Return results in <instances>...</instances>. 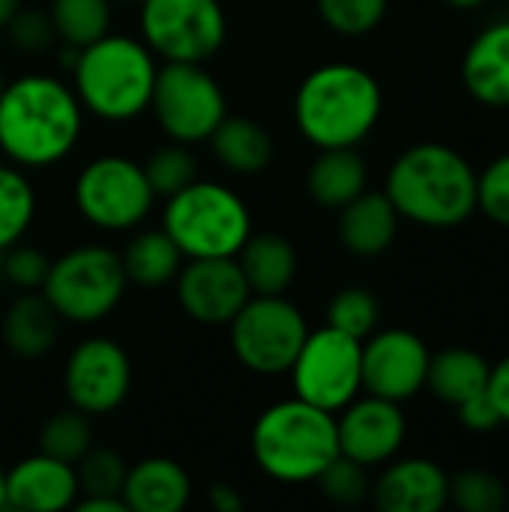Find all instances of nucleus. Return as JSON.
Here are the masks:
<instances>
[{
    "label": "nucleus",
    "instance_id": "09e8293b",
    "mask_svg": "<svg viewBox=\"0 0 509 512\" xmlns=\"http://www.w3.org/2000/svg\"><path fill=\"white\" fill-rule=\"evenodd\" d=\"M126 3H141V0H126Z\"/></svg>",
    "mask_w": 509,
    "mask_h": 512
},
{
    "label": "nucleus",
    "instance_id": "5701e85b",
    "mask_svg": "<svg viewBox=\"0 0 509 512\" xmlns=\"http://www.w3.org/2000/svg\"><path fill=\"white\" fill-rule=\"evenodd\" d=\"M60 333V315L42 297V291H24L9 303L3 315V342L12 354L24 360L45 357Z\"/></svg>",
    "mask_w": 509,
    "mask_h": 512
},
{
    "label": "nucleus",
    "instance_id": "ea45409f",
    "mask_svg": "<svg viewBox=\"0 0 509 512\" xmlns=\"http://www.w3.org/2000/svg\"><path fill=\"white\" fill-rule=\"evenodd\" d=\"M456 411H459V423L465 429H471V432H492V429L504 426L501 417H498V408H495V402L489 396V390L474 396V399H468V402H462V405H456Z\"/></svg>",
    "mask_w": 509,
    "mask_h": 512
},
{
    "label": "nucleus",
    "instance_id": "cd10ccee",
    "mask_svg": "<svg viewBox=\"0 0 509 512\" xmlns=\"http://www.w3.org/2000/svg\"><path fill=\"white\" fill-rule=\"evenodd\" d=\"M48 18L63 45L84 48L111 27V0H51Z\"/></svg>",
    "mask_w": 509,
    "mask_h": 512
},
{
    "label": "nucleus",
    "instance_id": "a18cd8bd",
    "mask_svg": "<svg viewBox=\"0 0 509 512\" xmlns=\"http://www.w3.org/2000/svg\"><path fill=\"white\" fill-rule=\"evenodd\" d=\"M444 3H450L453 9H477V6H483L486 0H444Z\"/></svg>",
    "mask_w": 509,
    "mask_h": 512
},
{
    "label": "nucleus",
    "instance_id": "c9c22d12",
    "mask_svg": "<svg viewBox=\"0 0 509 512\" xmlns=\"http://www.w3.org/2000/svg\"><path fill=\"white\" fill-rule=\"evenodd\" d=\"M390 0H318V12L324 24L342 36H366L372 33L384 15Z\"/></svg>",
    "mask_w": 509,
    "mask_h": 512
},
{
    "label": "nucleus",
    "instance_id": "58836bf2",
    "mask_svg": "<svg viewBox=\"0 0 509 512\" xmlns=\"http://www.w3.org/2000/svg\"><path fill=\"white\" fill-rule=\"evenodd\" d=\"M3 30H9V42H12L18 51H27V54H36V51L51 48V42L57 39L48 12L33 9V6H21V9L9 18V24H6Z\"/></svg>",
    "mask_w": 509,
    "mask_h": 512
},
{
    "label": "nucleus",
    "instance_id": "7ed1b4c3",
    "mask_svg": "<svg viewBox=\"0 0 509 512\" xmlns=\"http://www.w3.org/2000/svg\"><path fill=\"white\" fill-rule=\"evenodd\" d=\"M384 93L372 72L354 63H327L312 69L294 96L300 135L318 150L357 147L381 120Z\"/></svg>",
    "mask_w": 509,
    "mask_h": 512
},
{
    "label": "nucleus",
    "instance_id": "de8ad7c7",
    "mask_svg": "<svg viewBox=\"0 0 509 512\" xmlns=\"http://www.w3.org/2000/svg\"><path fill=\"white\" fill-rule=\"evenodd\" d=\"M3 87H6V81H3V72H0V93H3Z\"/></svg>",
    "mask_w": 509,
    "mask_h": 512
},
{
    "label": "nucleus",
    "instance_id": "9b49d317",
    "mask_svg": "<svg viewBox=\"0 0 509 512\" xmlns=\"http://www.w3.org/2000/svg\"><path fill=\"white\" fill-rule=\"evenodd\" d=\"M288 372L297 399L339 414L363 390V342L327 324L306 336Z\"/></svg>",
    "mask_w": 509,
    "mask_h": 512
},
{
    "label": "nucleus",
    "instance_id": "4c0bfd02",
    "mask_svg": "<svg viewBox=\"0 0 509 512\" xmlns=\"http://www.w3.org/2000/svg\"><path fill=\"white\" fill-rule=\"evenodd\" d=\"M48 255L36 246H24L21 240L6 249V258L0 264V276H6L21 291H39L48 276Z\"/></svg>",
    "mask_w": 509,
    "mask_h": 512
},
{
    "label": "nucleus",
    "instance_id": "39448f33",
    "mask_svg": "<svg viewBox=\"0 0 509 512\" xmlns=\"http://www.w3.org/2000/svg\"><path fill=\"white\" fill-rule=\"evenodd\" d=\"M153 57L156 54L132 36L105 33L84 45L72 66L81 108L108 123H126L144 114L159 72Z\"/></svg>",
    "mask_w": 509,
    "mask_h": 512
},
{
    "label": "nucleus",
    "instance_id": "393cba45",
    "mask_svg": "<svg viewBox=\"0 0 509 512\" xmlns=\"http://www.w3.org/2000/svg\"><path fill=\"white\" fill-rule=\"evenodd\" d=\"M489 375H492V366L477 351L447 348L441 354H432L429 372H426V387L432 390V396L438 402H447L456 408V405L486 393Z\"/></svg>",
    "mask_w": 509,
    "mask_h": 512
},
{
    "label": "nucleus",
    "instance_id": "4be33fe9",
    "mask_svg": "<svg viewBox=\"0 0 509 512\" xmlns=\"http://www.w3.org/2000/svg\"><path fill=\"white\" fill-rule=\"evenodd\" d=\"M369 168L357 147H327L315 156L306 174V189L315 204L342 210L360 192H366Z\"/></svg>",
    "mask_w": 509,
    "mask_h": 512
},
{
    "label": "nucleus",
    "instance_id": "72a5a7b5",
    "mask_svg": "<svg viewBox=\"0 0 509 512\" xmlns=\"http://www.w3.org/2000/svg\"><path fill=\"white\" fill-rule=\"evenodd\" d=\"M450 501L462 512H501L507 507V489L501 477L468 468L450 477Z\"/></svg>",
    "mask_w": 509,
    "mask_h": 512
},
{
    "label": "nucleus",
    "instance_id": "c85d7f7f",
    "mask_svg": "<svg viewBox=\"0 0 509 512\" xmlns=\"http://www.w3.org/2000/svg\"><path fill=\"white\" fill-rule=\"evenodd\" d=\"M36 216L33 183L15 168L0 165V252L15 246Z\"/></svg>",
    "mask_w": 509,
    "mask_h": 512
},
{
    "label": "nucleus",
    "instance_id": "1a4fd4ad",
    "mask_svg": "<svg viewBox=\"0 0 509 512\" xmlns=\"http://www.w3.org/2000/svg\"><path fill=\"white\" fill-rule=\"evenodd\" d=\"M150 108L159 129L180 144H198L225 120L228 105L204 63H165L156 72Z\"/></svg>",
    "mask_w": 509,
    "mask_h": 512
},
{
    "label": "nucleus",
    "instance_id": "6e6552de",
    "mask_svg": "<svg viewBox=\"0 0 509 512\" xmlns=\"http://www.w3.org/2000/svg\"><path fill=\"white\" fill-rule=\"evenodd\" d=\"M306 336L303 312L282 294H252L228 324L231 351L240 366L264 378L285 375Z\"/></svg>",
    "mask_w": 509,
    "mask_h": 512
},
{
    "label": "nucleus",
    "instance_id": "f3484780",
    "mask_svg": "<svg viewBox=\"0 0 509 512\" xmlns=\"http://www.w3.org/2000/svg\"><path fill=\"white\" fill-rule=\"evenodd\" d=\"M75 465L45 453L27 456L6 471V507L30 512L69 510L78 501Z\"/></svg>",
    "mask_w": 509,
    "mask_h": 512
},
{
    "label": "nucleus",
    "instance_id": "4468645a",
    "mask_svg": "<svg viewBox=\"0 0 509 512\" xmlns=\"http://www.w3.org/2000/svg\"><path fill=\"white\" fill-rule=\"evenodd\" d=\"M429 348L411 330H381L363 339V390L390 402H408L426 387Z\"/></svg>",
    "mask_w": 509,
    "mask_h": 512
},
{
    "label": "nucleus",
    "instance_id": "20e7f679",
    "mask_svg": "<svg viewBox=\"0 0 509 512\" xmlns=\"http://www.w3.org/2000/svg\"><path fill=\"white\" fill-rule=\"evenodd\" d=\"M252 456L276 483H315L339 456L336 414L297 396L276 402L255 420Z\"/></svg>",
    "mask_w": 509,
    "mask_h": 512
},
{
    "label": "nucleus",
    "instance_id": "412c9836",
    "mask_svg": "<svg viewBox=\"0 0 509 512\" xmlns=\"http://www.w3.org/2000/svg\"><path fill=\"white\" fill-rule=\"evenodd\" d=\"M399 219L387 192H360L339 210V240L357 258H378L393 246Z\"/></svg>",
    "mask_w": 509,
    "mask_h": 512
},
{
    "label": "nucleus",
    "instance_id": "2eb2a0df",
    "mask_svg": "<svg viewBox=\"0 0 509 512\" xmlns=\"http://www.w3.org/2000/svg\"><path fill=\"white\" fill-rule=\"evenodd\" d=\"M174 282L183 312L204 327H228L252 297L237 258H189Z\"/></svg>",
    "mask_w": 509,
    "mask_h": 512
},
{
    "label": "nucleus",
    "instance_id": "ddd939ff",
    "mask_svg": "<svg viewBox=\"0 0 509 512\" xmlns=\"http://www.w3.org/2000/svg\"><path fill=\"white\" fill-rule=\"evenodd\" d=\"M132 387V363L123 345L108 336L84 339L66 360L63 393L72 408L102 417L120 408Z\"/></svg>",
    "mask_w": 509,
    "mask_h": 512
},
{
    "label": "nucleus",
    "instance_id": "f257e3e1",
    "mask_svg": "<svg viewBox=\"0 0 509 512\" xmlns=\"http://www.w3.org/2000/svg\"><path fill=\"white\" fill-rule=\"evenodd\" d=\"M81 120L72 87L51 75H21L0 93V150L21 168L57 165L75 150Z\"/></svg>",
    "mask_w": 509,
    "mask_h": 512
},
{
    "label": "nucleus",
    "instance_id": "0eeeda50",
    "mask_svg": "<svg viewBox=\"0 0 509 512\" xmlns=\"http://www.w3.org/2000/svg\"><path fill=\"white\" fill-rule=\"evenodd\" d=\"M126 285L129 279L120 255L108 246L87 243L51 261L39 291L60 321L96 324L117 309Z\"/></svg>",
    "mask_w": 509,
    "mask_h": 512
},
{
    "label": "nucleus",
    "instance_id": "bb28decb",
    "mask_svg": "<svg viewBox=\"0 0 509 512\" xmlns=\"http://www.w3.org/2000/svg\"><path fill=\"white\" fill-rule=\"evenodd\" d=\"M126 279L141 288H162L177 279L183 267V252L177 243L159 228V231H141L129 240V246L120 255Z\"/></svg>",
    "mask_w": 509,
    "mask_h": 512
},
{
    "label": "nucleus",
    "instance_id": "49530a36",
    "mask_svg": "<svg viewBox=\"0 0 509 512\" xmlns=\"http://www.w3.org/2000/svg\"><path fill=\"white\" fill-rule=\"evenodd\" d=\"M6 507V471L0 468V510Z\"/></svg>",
    "mask_w": 509,
    "mask_h": 512
},
{
    "label": "nucleus",
    "instance_id": "423d86ee",
    "mask_svg": "<svg viewBox=\"0 0 509 512\" xmlns=\"http://www.w3.org/2000/svg\"><path fill=\"white\" fill-rule=\"evenodd\" d=\"M162 231L177 243L183 258H237L252 234L246 201L213 180H192L165 198Z\"/></svg>",
    "mask_w": 509,
    "mask_h": 512
},
{
    "label": "nucleus",
    "instance_id": "a19ab883",
    "mask_svg": "<svg viewBox=\"0 0 509 512\" xmlns=\"http://www.w3.org/2000/svg\"><path fill=\"white\" fill-rule=\"evenodd\" d=\"M489 396L498 408V417L501 423L509 426V354L498 363L492 366V375H489Z\"/></svg>",
    "mask_w": 509,
    "mask_h": 512
},
{
    "label": "nucleus",
    "instance_id": "6ab92c4d",
    "mask_svg": "<svg viewBox=\"0 0 509 512\" xmlns=\"http://www.w3.org/2000/svg\"><path fill=\"white\" fill-rule=\"evenodd\" d=\"M462 81L477 102L489 108H509V21L489 24L468 45Z\"/></svg>",
    "mask_w": 509,
    "mask_h": 512
},
{
    "label": "nucleus",
    "instance_id": "a211bd4d",
    "mask_svg": "<svg viewBox=\"0 0 509 512\" xmlns=\"http://www.w3.org/2000/svg\"><path fill=\"white\" fill-rule=\"evenodd\" d=\"M372 498L381 512H438L450 501V477L432 459H390Z\"/></svg>",
    "mask_w": 509,
    "mask_h": 512
},
{
    "label": "nucleus",
    "instance_id": "b1692460",
    "mask_svg": "<svg viewBox=\"0 0 509 512\" xmlns=\"http://www.w3.org/2000/svg\"><path fill=\"white\" fill-rule=\"evenodd\" d=\"M237 264L252 294H285L297 279V249L282 234H249Z\"/></svg>",
    "mask_w": 509,
    "mask_h": 512
},
{
    "label": "nucleus",
    "instance_id": "aec40b11",
    "mask_svg": "<svg viewBox=\"0 0 509 512\" xmlns=\"http://www.w3.org/2000/svg\"><path fill=\"white\" fill-rule=\"evenodd\" d=\"M120 495L129 512H180L192 498V480L180 462L150 456L126 471Z\"/></svg>",
    "mask_w": 509,
    "mask_h": 512
},
{
    "label": "nucleus",
    "instance_id": "37998d69",
    "mask_svg": "<svg viewBox=\"0 0 509 512\" xmlns=\"http://www.w3.org/2000/svg\"><path fill=\"white\" fill-rule=\"evenodd\" d=\"M78 512H129L123 498L114 495H84L72 504Z\"/></svg>",
    "mask_w": 509,
    "mask_h": 512
},
{
    "label": "nucleus",
    "instance_id": "dca6fc26",
    "mask_svg": "<svg viewBox=\"0 0 509 512\" xmlns=\"http://www.w3.org/2000/svg\"><path fill=\"white\" fill-rule=\"evenodd\" d=\"M336 432H339V453L372 468L396 459V453L405 444L408 423L399 402L369 393L363 399L357 396L339 411Z\"/></svg>",
    "mask_w": 509,
    "mask_h": 512
},
{
    "label": "nucleus",
    "instance_id": "f8f14e48",
    "mask_svg": "<svg viewBox=\"0 0 509 512\" xmlns=\"http://www.w3.org/2000/svg\"><path fill=\"white\" fill-rule=\"evenodd\" d=\"M225 33L219 0H141V42L165 63H207Z\"/></svg>",
    "mask_w": 509,
    "mask_h": 512
},
{
    "label": "nucleus",
    "instance_id": "c03bdc74",
    "mask_svg": "<svg viewBox=\"0 0 509 512\" xmlns=\"http://www.w3.org/2000/svg\"><path fill=\"white\" fill-rule=\"evenodd\" d=\"M21 9V0H0V30L9 24V18Z\"/></svg>",
    "mask_w": 509,
    "mask_h": 512
},
{
    "label": "nucleus",
    "instance_id": "c756f323",
    "mask_svg": "<svg viewBox=\"0 0 509 512\" xmlns=\"http://www.w3.org/2000/svg\"><path fill=\"white\" fill-rule=\"evenodd\" d=\"M90 447H93L90 420L84 411H78L72 405L66 411L51 414L39 429V453H45L51 459L75 465Z\"/></svg>",
    "mask_w": 509,
    "mask_h": 512
},
{
    "label": "nucleus",
    "instance_id": "473e14b6",
    "mask_svg": "<svg viewBox=\"0 0 509 512\" xmlns=\"http://www.w3.org/2000/svg\"><path fill=\"white\" fill-rule=\"evenodd\" d=\"M378 315H381L378 300L366 288H342L333 294V300L327 306V324L360 339V342L375 333Z\"/></svg>",
    "mask_w": 509,
    "mask_h": 512
},
{
    "label": "nucleus",
    "instance_id": "e433bc0d",
    "mask_svg": "<svg viewBox=\"0 0 509 512\" xmlns=\"http://www.w3.org/2000/svg\"><path fill=\"white\" fill-rule=\"evenodd\" d=\"M477 210H483L495 225L509 228V153L477 174Z\"/></svg>",
    "mask_w": 509,
    "mask_h": 512
},
{
    "label": "nucleus",
    "instance_id": "2f4dec72",
    "mask_svg": "<svg viewBox=\"0 0 509 512\" xmlns=\"http://www.w3.org/2000/svg\"><path fill=\"white\" fill-rule=\"evenodd\" d=\"M126 459L108 447H90L78 462H75V477H78V492L81 495H114L123 498V483H126Z\"/></svg>",
    "mask_w": 509,
    "mask_h": 512
},
{
    "label": "nucleus",
    "instance_id": "a878e982",
    "mask_svg": "<svg viewBox=\"0 0 509 512\" xmlns=\"http://www.w3.org/2000/svg\"><path fill=\"white\" fill-rule=\"evenodd\" d=\"M213 156L234 174H258L273 159V138L270 132L249 117H228L213 129L207 138Z\"/></svg>",
    "mask_w": 509,
    "mask_h": 512
},
{
    "label": "nucleus",
    "instance_id": "79ce46f5",
    "mask_svg": "<svg viewBox=\"0 0 509 512\" xmlns=\"http://www.w3.org/2000/svg\"><path fill=\"white\" fill-rule=\"evenodd\" d=\"M207 501H210V507L216 512H240L246 507V501L237 495V489L234 486H225V483H216L207 492Z\"/></svg>",
    "mask_w": 509,
    "mask_h": 512
},
{
    "label": "nucleus",
    "instance_id": "f03ea898",
    "mask_svg": "<svg viewBox=\"0 0 509 512\" xmlns=\"http://www.w3.org/2000/svg\"><path fill=\"white\" fill-rule=\"evenodd\" d=\"M396 213L423 228H456L477 210V171L447 144L408 147L387 174Z\"/></svg>",
    "mask_w": 509,
    "mask_h": 512
},
{
    "label": "nucleus",
    "instance_id": "f704fd0d",
    "mask_svg": "<svg viewBox=\"0 0 509 512\" xmlns=\"http://www.w3.org/2000/svg\"><path fill=\"white\" fill-rule=\"evenodd\" d=\"M324 492L327 501L339 504V507H357L372 495V483L366 474V465L348 459V456H336L315 480Z\"/></svg>",
    "mask_w": 509,
    "mask_h": 512
},
{
    "label": "nucleus",
    "instance_id": "9d476101",
    "mask_svg": "<svg viewBox=\"0 0 509 512\" xmlns=\"http://www.w3.org/2000/svg\"><path fill=\"white\" fill-rule=\"evenodd\" d=\"M72 198L78 213L99 231L138 228L156 201L144 168L114 153L96 156L78 171Z\"/></svg>",
    "mask_w": 509,
    "mask_h": 512
},
{
    "label": "nucleus",
    "instance_id": "7c9ffc66",
    "mask_svg": "<svg viewBox=\"0 0 509 512\" xmlns=\"http://www.w3.org/2000/svg\"><path fill=\"white\" fill-rule=\"evenodd\" d=\"M141 168H144L147 183L156 198H171L174 192H180L192 180H198V162H195L189 144H180V141L156 147Z\"/></svg>",
    "mask_w": 509,
    "mask_h": 512
}]
</instances>
